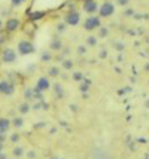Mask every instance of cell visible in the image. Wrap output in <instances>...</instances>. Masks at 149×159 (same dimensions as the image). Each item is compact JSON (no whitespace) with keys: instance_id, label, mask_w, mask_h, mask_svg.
Instances as JSON below:
<instances>
[{"instance_id":"obj_1","label":"cell","mask_w":149,"mask_h":159,"mask_svg":"<svg viewBox=\"0 0 149 159\" xmlns=\"http://www.w3.org/2000/svg\"><path fill=\"white\" fill-rule=\"evenodd\" d=\"M16 51H18V54H21V55H29V54H33V52H35L36 48L30 40H20L18 42V46H16Z\"/></svg>"},{"instance_id":"obj_2","label":"cell","mask_w":149,"mask_h":159,"mask_svg":"<svg viewBox=\"0 0 149 159\" xmlns=\"http://www.w3.org/2000/svg\"><path fill=\"white\" fill-rule=\"evenodd\" d=\"M79 22H81V14H79V12H76V11L67 12V14H66V16H64V24H66V25L76 27Z\"/></svg>"},{"instance_id":"obj_3","label":"cell","mask_w":149,"mask_h":159,"mask_svg":"<svg viewBox=\"0 0 149 159\" xmlns=\"http://www.w3.org/2000/svg\"><path fill=\"white\" fill-rule=\"evenodd\" d=\"M99 14L101 18H109L115 14V5L110 3V2H106L103 3L101 6H99Z\"/></svg>"},{"instance_id":"obj_4","label":"cell","mask_w":149,"mask_h":159,"mask_svg":"<svg viewBox=\"0 0 149 159\" xmlns=\"http://www.w3.org/2000/svg\"><path fill=\"white\" fill-rule=\"evenodd\" d=\"M15 92V86L14 83H11L9 80H6V79H3V80H0V94L2 95H12Z\"/></svg>"},{"instance_id":"obj_5","label":"cell","mask_w":149,"mask_h":159,"mask_svg":"<svg viewBox=\"0 0 149 159\" xmlns=\"http://www.w3.org/2000/svg\"><path fill=\"white\" fill-rule=\"evenodd\" d=\"M84 28L91 31V30H95V28H100V18L99 16H88L84 22Z\"/></svg>"},{"instance_id":"obj_6","label":"cell","mask_w":149,"mask_h":159,"mask_svg":"<svg viewBox=\"0 0 149 159\" xmlns=\"http://www.w3.org/2000/svg\"><path fill=\"white\" fill-rule=\"evenodd\" d=\"M2 61L6 62V64H12V62H15L16 61V52L11 48L5 49V51L2 52Z\"/></svg>"},{"instance_id":"obj_7","label":"cell","mask_w":149,"mask_h":159,"mask_svg":"<svg viewBox=\"0 0 149 159\" xmlns=\"http://www.w3.org/2000/svg\"><path fill=\"white\" fill-rule=\"evenodd\" d=\"M51 88V85H49V80H48V77H39L37 79V83H36V88L35 91L37 92V94H40V92H45V91H48Z\"/></svg>"},{"instance_id":"obj_8","label":"cell","mask_w":149,"mask_h":159,"mask_svg":"<svg viewBox=\"0 0 149 159\" xmlns=\"http://www.w3.org/2000/svg\"><path fill=\"white\" fill-rule=\"evenodd\" d=\"M84 11H85L86 14L94 15L97 11H99V5H97V2H94V0H88V2H85V5H84Z\"/></svg>"},{"instance_id":"obj_9","label":"cell","mask_w":149,"mask_h":159,"mask_svg":"<svg viewBox=\"0 0 149 159\" xmlns=\"http://www.w3.org/2000/svg\"><path fill=\"white\" fill-rule=\"evenodd\" d=\"M20 25H21V22H20V20L18 18H9V20L6 21V31H15V30H18L20 28Z\"/></svg>"},{"instance_id":"obj_10","label":"cell","mask_w":149,"mask_h":159,"mask_svg":"<svg viewBox=\"0 0 149 159\" xmlns=\"http://www.w3.org/2000/svg\"><path fill=\"white\" fill-rule=\"evenodd\" d=\"M11 126H12V124H11V119L0 118V132H7L9 129H11Z\"/></svg>"},{"instance_id":"obj_11","label":"cell","mask_w":149,"mask_h":159,"mask_svg":"<svg viewBox=\"0 0 149 159\" xmlns=\"http://www.w3.org/2000/svg\"><path fill=\"white\" fill-rule=\"evenodd\" d=\"M24 153H26V150H24L22 146H15L14 149H12V156L15 159H21L24 156Z\"/></svg>"},{"instance_id":"obj_12","label":"cell","mask_w":149,"mask_h":159,"mask_svg":"<svg viewBox=\"0 0 149 159\" xmlns=\"http://www.w3.org/2000/svg\"><path fill=\"white\" fill-rule=\"evenodd\" d=\"M49 48L52 51H60V49L63 48V42L60 40V39H52L49 43Z\"/></svg>"},{"instance_id":"obj_13","label":"cell","mask_w":149,"mask_h":159,"mask_svg":"<svg viewBox=\"0 0 149 159\" xmlns=\"http://www.w3.org/2000/svg\"><path fill=\"white\" fill-rule=\"evenodd\" d=\"M11 124H12V126H14V128L20 129V128H22V126H24V119H22L21 116H16V118H14L12 120H11Z\"/></svg>"},{"instance_id":"obj_14","label":"cell","mask_w":149,"mask_h":159,"mask_svg":"<svg viewBox=\"0 0 149 159\" xmlns=\"http://www.w3.org/2000/svg\"><path fill=\"white\" fill-rule=\"evenodd\" d=\"M30 109H31V107H30V103H27V101H26V103H21L20 106H18V111H20L21 115H27V113H30Z\"/></svg>"},{"instance_id":"obj_15","label":"cell","mask_w":149,"mask_h":159,"mask_svg":"<svg viewBox=\"0 0 149 159\" xmlns=\"http://www.w3.org/2000/svg\"><path fill=\"white\" fill-rule=\"evenodd\" d=\"M97 43H99V40H97V37L95 36H88L86 37V42H85V46L88 48H94V46H97Z\"/></svg>"},{"instance_id":"obj_16","label":"cell","mask_w":149,"mask_h":159,"mask_svg":"<svg viewBox=\"0 0 149 159\" xmlns=\"http://www.w3.org/2000/svg\"><path fill=\"white\" fill-rule=\"evenodd\" d=\"M48 76H52V77H58L60 76V69L58 67H49V70H48Z\"/></svg>"},{"instance_id":"obj_17","label":"cell","mask_w":149,"mask_h":159,"mask_svg":"<svg viewBox=\"0 0 149 159\" xmlns=\"http://www.w3.org/2000/svg\"><path fill=\"white\" fill-rule=\"evenodd\" d=\"M72 79H73L75 82H82V80H84V75H82L81 71H75V73L72 75Z\"/></svg>"},{"instance_id":"obj_18","label":"cell","mask_w":149,"mask_h":159,"mask_svg":"<svg viewBox=\"0 0 149 159\" xmlns=\"http://www.w3.org/2000/svg\"><path fill=\"white\" fill-rule=\"evenodd\" d=\"M20 139H21V135H20L18 132H14V134H11V137H9V141H11V143H14V144H16V143L20 141Z\"/></svg>"},{"instance_id":"obj_19","label":"cell","mask_w":149,"mask_h":159,"mask_svg":"<svg viewBox=\"0 0 149 159\" xmlns=\"http://www.w3.org/2000/svg\"><path fill=\"white\" fill-rule=\"evenodd\" d=\"M63 67H64V70H72L73 69V61H72V60H64Z\"/></svg>"},{"instance_id":"obj_20","label":"cell","mask_w":149,"mask_h":159,"mask_svg":"<svg viewBox=\"0 0 149 159\" xmlns=\"http://www.w3.org/2000/svg\"><path fill=\"white\" fill-rule=\"evenodd\" d=\"M26 2H27V0H11V5L14 7H20V6H22Z\"/></svg>"},{"instance_id":"obj_21","label":"cell","mask_w":149,"mask_h":159,"mask_svg":"<svg viewBox=\"0 0 149 159\" xmlns=\"http://www.w3.org/2000/svg\"><path fill=\"white\" fill-rule=\"evenodd\" d=\"M107 34H109V31H107L106 27H101L99 30V37H101V39H103V37H106Z\"/></svg>"},{"instance_id":"obj_22","label":"cell","mask_w":149,"mask_h":159,"mask_svg":"<svg viewBox=\"0 0 149 159\" xmlns=\"http://www.w3.org/2000/svg\"><path fill=\"white\" fill-rule=\"evenodd\" d=\"M66 30H67V25H66L64 22H61V24H58V25H57V31H58V33H64Z\"/></svg>"},{"instance_id":"obj_23","label":"cell","mask_w":149,"mask_h":159,"mask_svg":"<svg viewBox=\"0 0 149 159\" xmlns=\"http://www.w3.org/2000/svg\"><path fill=\"white\" fill-rule=\"evenodd\" d=\"M78 54H79V55H85V54H86V46H85V45H81V46H78Z\"/></svg>"},{"instance_id":"obj_24","label":"cell","mask_w":149,"mask_h":159,"mask_svg":"<svg viewBox=\"0 0 149 159\" xmlns=\"http://www.w3.org/2000/svg\"><path fill=\"white\" fill-rule=\"evenodd\" d=\"M79 89L82 91V92H85V91H88V89H90V82H85V83H82Z\"/></svg>"},{"instance_id":"obj_25","label":"cell","mask_w":149,"mask_h":159,"mask_svg":"<svg viewBox=\"0 0 149 159\" xmlns=\"http://www.w3.org/2000/svg\"><path fill=\"white\" fill-rule=\"evenodd\" d=\"M26 98H33V95H35V91H31V89H26Z\"/></svg>"},{"instance_id":"obj_26","label":"cell","mask_w":149,"mask_h":159,"mask_svg":"<svg viewBox=\"0 0 149 159\" xmlns=\"http://www.w3.org/2000/svg\"><path fill=\"white\" fill-rule=\"evenodd\" d=\"M7 132H0V143H5L7 140V135H6Z\"/></svg>"},{"instance_id":"obj_27","label":"cell","mask_w":149,"mask_h":159,"mask_svg":"<svg viewBox=\"0 0 149 159\" xmlns=\"http://www.w3.org/2000/svg\"><path fill=\"white\" fill-rule=\"evenodd\" d=\"M27 158H29V159H36V152H35V150H30V152H27Z\"/></svg>"},{"instance_id":"obj_28","label":"cell","mask_w":149,"mask_h":159,"mask_svg":"<svg viewBox=\"0 0 149 159\" xmlns=\"http://www.w3.org/2000/svg\"><path fill=\"white\" fill-rule=\"evenodd\" d=\"M128 2H130V0H118L116 3H118L119 6H127V5H128Z\"/></svg>"},{"instance_id":"obj_29","label":"cell","mask_w":149,"mask_h":159,"mask_svg":"<svg viewBox=\"0 0 149 159\" xmlns=\"http://www.w3.org/2000/svg\"><path fill=\"white\" fill-rule=\"evenodd\" d=\"M0 159H9V155L3 150V152H0Z\"/></svg>"},{"instance_id":"obj_30","label":"cell","mask_w":149,"mask_h":159,"mask_svg":"<svg viewBox=\"0 0 149 159\" xmlns=\"http://www.w3.org/2000/svg\"><path fill=\"white\" fill-rule=\"evenodd\" d=\"M40 16H43V12H37V14L33 15V18H35V20H37V18H40Z\"/></svg>"},{"instance_id":"obj_31","label":"cell","mask_w":149,"mask_h":159,"mask_svg":"<svg viewBox=\"0 0 149 159\" xmlns=\"http://www.w3.org/2000/svg\"><path fill=\"white\" fill-rule=\"evenodd\" d=\"M105 57H106V51H101L100 52V58H105Z\"/></svg>"},{"instance_id":"obj_32","label":"cell","mask_w":149,"mask_h":159,"mask_svg":"<svg viewBox=\"0 0 149 159\" xmlns=\"http://www.w3.org/2000/svg\"><path fill=\"white\" fill-rule=\"evenodd\" d=\"M5 150V143H0V152H3Z\"/></svg>"},{"instance_id":"obj_33","label":"cell","mask_w":149,"mask_h":159,"mask_svg":"<svg viewBox=\"0 0 149 159\" xmlns=\"http://www.w3.org/2000/svg\"><path fill=\"white\" fill-rule=\"evenodd\" d=\"M42 58H43V60H49V54H45Z\"/></svg>"},{"instance_id":"obj_34","label":"cell","mask_w":149,"mask_h":159,"mask_svg":"<svg viewBox=\"0 0 149 159\" xmlns=\"http://www.w3.org/2000/svg\"><path fill=\"white\" fill-rule=\"evenodd\" d=\"M2 25H3V22H2V20H0V28H2Z\"/></svg>"},{"instance_id":"obj_35","label":"cell","mask_w":149,"mask_h":159,"mask_svg":"<svg viewBox=\"0 0 149 159\" xmlns=\"http://www.w3.org/2000/svg\"><path fill=\"white\" fill-rule=\"evenodd\" d=\"M146 70H149V66H146Z\"/></svg>"},{"instance_id":"obj_36","label":"cell","mask_w":149,"mask_h":159,"mask_svg":"<svg viewBox=\"0 0 149 159\" xmlns=\"http://www.w3.org/2000/svg\"><path fill=\"white\" fill-rule=\"evenodd\" d=\"M82 2H88V0H82Z\"/></svg>"},{"instance_id":"obj_37","label":"cell","mask_w":149,"mask_h":159,"mask_svg":"<svg viewBox=\"0 0 149 159\" xmlns=\"http://www.w3.org/2000/svg\"><path fill=\"white\" fill-rule=\"evenodd\" d=\"M107 2H110V0H107Z\"/></svg>"},{"instance_id":"obj_38","label":"cell","mask_w":149,"mask_h":159,"mask_svg":"<svg viewBox=\"0 0 149 159\" xmlns=\"http://www.w3.org/2000/svg\"><path fill=\"white\" fill-rule=\"evenodd\" d=\"M148 83H149V82H148Z\"/></svg>"}]
</instances>
